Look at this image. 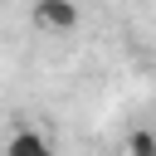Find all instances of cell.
Instances as JSON below:
<instances>
[{"label":"cell","instance_id":"obj_1","mask_svg":"<svg viewBox=\"0 0 156 156\" xmlns=\"http://www.w3.org/2000/svg\"><path fill=\"white\" fill-rule=\"evenodd\" d=\"M34 24L49 34L78 29V0H34Z\"/></svg>","mask_w":156,"mask_h":156},{"label":"cell","instance_id":"obj_2","mask_svg":"<svg viewBox=\"0 0 156 156\" xmlns=\"http://www.w3.org/2000/svg\"><path fill=\"white\" fill-rule=\"evenodd\" d=\"M24 151H39V156H44V151H49V141H44V136H34V132H20V136H10V141H5V156H24Z\"/></svg>","mask_w":156,"mask_h":156},{"label":"cell","instance_id":"obj_3","mask_svg":"<svg viewBox=\"0 0 156 156\" xmlns=\"http://www.w3.org/2000/svg\"><path fill=\"white\" fill-rule=\"evenodd\" d=\"M127 151H136V156H146V151H156V141H151L146 132H136V136L127 141Z\"/></svg>","mask_w":156,"mask_h":156}]
</instances>
